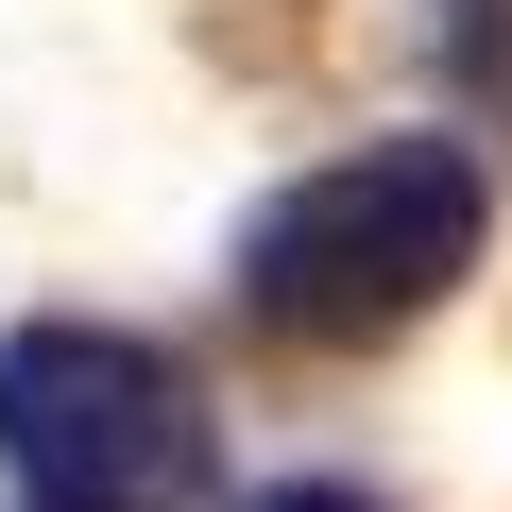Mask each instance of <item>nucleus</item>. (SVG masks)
Here are the masks:
<instances>
[{"mask_svg": "<svg viewBox=\"0 0 512 512\" xmlns=\"http://www.w3.org/2000/svg\"><path fill=\"white\" fill-rule=\"evenodd\" d=\"M0 495L18 512H188L205 393L137 325H18L0 342Z\"/></svg>", "mask_w": 512, "mask_h": 512, "instance_id": "nucleus-2", "label": "nucleus"}, {"mask_svg": "<svg viewBox=\"0 0 512 512\" xmlns=\"http://www.w3.org/2000/svg\"><path fill=\"white\" fill-rule=\"evenodd\" d=\"M478 256H495V154L461 120H410V137H359V154L291 171L239 222V308L274 342H393Z\"/></svg>", "mask_w": 512, "mask_h": 512, "instance_id": "nucleus-1", "label": "nucleus"}, {"mask_svg": "<svg viewBox=\"0 0 512 512\" xmlns=\"http://www.w3.org/2000/svg\"><path fill=\"white\" fill-rule=\"evenodd\" d=\"M239 512H376V495H342V478H274V495H239Z\"/></svg>", "mask_w": 512, "mask_h": 512, "instance_id": "nucleus-3", "label": "nucleus"}]
</instances>
